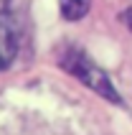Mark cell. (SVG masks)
<instances>
[{
    "instance_id": "1",
    "label": "cell",
    "mask_w": 132,
    "mask_h": 135,
    "mask_svg": "<svg viewBox=\"0 0 132 135\" xmlns=\"http://www.w3.org/2000/svg\"><path fill=\"white\" fill-rule=\"evenodd\" d=\"M59 66L66 69L71 76H76L87 89H92L102 99H107L112 105H122V94H119L117 87L112 84L109 74H107L92 56H87L84 51H79V49H66V54H64V59H61Z\"/></svg>"
},
{
    "instance_id": "2",
    "label": "cell",
    "mask_w": 132,
    "mask_h": 135,
    "mask_svg": "<svg viewBox=\"0 0 132 135\" xmlns=\"http://www.w3.org/2000/svg\"><path fill=\"white\" fill-rule=\"evenodd\" d=\"M18 54V31L8 15H0V71L13 64Z\"/></svg>"
},
{
    "instance_id": "3",
    "label": "cell",
    "mask_w": 132,
    "mask_h": 135,
    "mask_svg": "<svg viewBox=\"0 0 132 135\" xmlns=\"http://www.w3.org/2000/svg\"><path fill=\"white\" fill-rule=\"evenodd\" d=\"M59 10L61 18L69 23H76L81 18H87L92 10V0H59Z\"/></svg>"
},
{
    "instance_id": "4",
    "label": "cell",
    "mask_w": 132,
    "mask_h": 135,
    "mask_svg": "<svg viewBox=\"0 0 132 135\" xmlns=\"http://www.w3.org/2000/svg\"><path fill=\"white\" fill-rule=\"evenodd\" d=\"M119 18H122V23H125L127 28L132 31V5L127 8V10H125V13H122V15H119Z\"/></svg>"
}]
</instances>
